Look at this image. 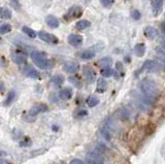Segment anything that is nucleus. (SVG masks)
<instances>
[{"mask_svg":"<svg viewBox=\"0 0 165 164\" xmlns=\"http://www.w3.org/2000/svg\"><path fill=\"white\" fill-rule=\"evenodd\" d=\"M139 89H140L141 94L144 95V97L149 101V103H153L156 100L158 96V88L156 86V84L152 80L149 78H144L140 82L139 84Z\"/></svg>","mask_w":165,"mask_h":164,"instance_id":"1","label":"nucleus"},{"mask_svg":"<svg viewBox=\"0 0 165 164\" xmlns=\"http://www.w3.org/2000/svg\"><path fill=\"white\" fill-rule=\"evenodd\" d=\"M31 58H32L33 62L35 63L39 68L42 69H50L54 67V62L49 60L45 56V54L39 51H33L31 53Z\"/></svg>","mask_w":165,"mask_h":164,"instance_id":"2","label":"nucleus"},{"mask_svg":"<svg viewBox=\"0 0 165 164\" xmlns=\"http://www.w3.org/2000/svg\"><path fill=\"white\" fill-rule=\"evenodd\" d=\"M86 163L87 164H103V158L100 153L96 151L88 152L86 156Z\"/></svg>","mask_w":165,"mask_h":164,"instance_id":"3","label":"nucleus"},{"mask_svg":"<svg viewBox=\"0 0 165 164\" xmlns=\"http://www.w3.org/2000/svg\"><path fill=\"white\" fill-rule=\"evenodd\" d=\"M38 37L44 42H48V44H57L58 42V38L55 35L50 34V33L44 32V31H41L38 33Z\"/></svg>","mask_w":165,"mask_h":164,"instance_id":"4","label":"nucleus"},{"mask_svg":"<svg viewBox=\"0 0 165 164\" xmlns=\"http://www.w3.org/2000/svg\"><path fill=\"white\" fill-rule=\"evenodd\" d=\"M68 42H69V44L73 47H79L82 44V35H79V34L72 33V34H70L69 36H68Z\"/></svg>","mask_w":165,"mask_h":164,"instance_id":"5","label":"nucleus"},{"mask_svg":"<svg viewBox=\"0 0 165 164\" xmlns=\"http://www.w3.org/2000/svg\"><path fill=\"white\" fill-rule=\"evenodd\" d=\"M48 111V106L45 104H36L34 105L32 109L29 111V115L30 116H36L40 113H44Z\"/></svg>","mask_w":165,"mask_h":164,"instance_id":"6","label":"nucleus"},{"mask_svg":"<svg viewBox=\"0 0 165 164\" xmlns=\"http://www.w3.org/2000/svg\"><path fill=\"white\" fill-rule=\"evenodd\" d=\"M79 64L76 63V62H72V61H70V62H66V63L64 64V66H63V68L64 70L66 72L68 73H75L76 72L79 70Z\"/></svg>","mask_w":165,"mask_h":164,"instance_id":"7","label":"nucleus"},{"mask_svg":"<svg viewBox=\"0 0 165 164\" xmlns=\"http://www.w3.org/2000/svg\"><path fill=\"white\" fill-rule=\"evenodd\" d=\"M11 58H13V60L15 62L20 63V64L26 62V55H24V54L21 52H13V54H11Z\"/></svg>","mask_w":165,"mask_h":164,"instance_id":"8","label":"nucleus"},{"mask_svg":"<svg viewBox=\"0 0 165 164\" xmlns=\"http://www.w3.org/2000/svg\"><path fill=\"white\" fill-rule=\"evenodd\" d=\"M59 97L62 100H69L72 97V90L70 88H64L59 92Z\"/></svg>","mask_w":165,"mask_h":164,"instance_id":"9","label":"nucleus"},{"mask_svg":"<svg viewBox=\"0 0 165 164\" xmlns=\"http://www.w3.org/2000/svg\"><path fill=\"white\" fill-rule=\"evenodd\" d=\"M152 4V10H153V13L155 16H157L159 13L161 12L162 10V5H163V1L161 0H155V1H152L151 2Z\"/></svg>","mask_w":165,"mask_h":164,"instance_id":"10","label":"nucleus"},{"mask_svg":"<svg viewBox=\"0 0 165 164\" xmlns=\"http://www.w3.org/2000/svg\"><path fill=\"white\" fill-rule=\"evenodd\" d=\"M45 23L48 24V26L50 28H57L59 26L58 19L54 16H48L47 18H45Z\"/></svg>","mask_w":165,"mask_h":164,"instance_id":"11","label":"nucleus"},{"mask_svg":"<svg viewBox=\"0 0 165 164\" xmlns=\"http://www.w3.org/2000/svg\"><path fill=\"white\" fill-rule=\"evenodd\" d=\"M25 73H26V75H28L29 78H39V73L37 70H35L33 68V67L31 66H26L24 69Z\"/></svg>","mask_w":165,"mask_h":164,"instance_id":"12","label":"nucleus"},{"mask_svg":"<svg viewBox=\"0 0 165 164\" xmlns=\"http://www.w3.org/2000/svg\"><path fill=\"white\" fill-rule=\"evenodd\" d=\"M79 56H81L82 60H90L95 56V52L93 50H85L79 54Z\"/></svg>","mask_w":165,"mask_h":164,"instance_id":"13","label":"nucleus"},{"mask_svg":"<svg viewBox=\"0 0 165 164\" xmlns=\"http://www.w3.org/2000/svg\"><path fill=\"white\" fill-rule=\"evenodd\" d=\"M144 34H146L147 37L153 39V38H155L156 36H157L158 32H157V30H156L154 27L149 26V27H147L146 29H144Z\"/></svg>","mask_w":165,"mask_h":164,"instance_id":"14","label":"nucleus"},{"mask_svg":"<svg viewBox=\"0 0 165 164\" xmlns=\"http://www.w3.org/2000/svg\"><path fill=\"white\" fill-rule=\"evenodd\" d=\"M84 73H85V76H86L87 81L89 82V83H93L94 80H95V73H94L93 70L90 68H85Z\"/></svg>","mask_w":165,"mask_h":164,"instance_id":"15","label":"nucleus"},{"mask_svg":"<svg viewBox=\"0 0 165 164\" xmlns=\"http://www.w3.org/2000/svg\"><path fill=\"white\" fill-rule=\"evenodd\" d=\"M144 52H146V47H144V44H136L134 48V54L136 56L141 57V56H144Z\"/></svg>","mask_w":165,"mask_h":164,"instance_id":"16","label":"nucleus"},{"mask_svg":"<svg viewBox=\"0 0 165 164\" xmlns=\"http://www.w3.org/2000/svg\"><path fill=\"white\" fill-rule=\"evenodd\" d=\"M89 26H90V22L87 21V20H81V21H79L78 23L75 24L76 29L79 30H85Z\"/></svg>","mask_w":165,"mask_h":164,"instance_id":"17","label":"nucleus"},{"mask_svg":"<svg viewBox=\"0 0 165 164\" xmlns=\"http://www.w3.org/2000/svg\"><path fill=\"white\" fill-rule=\"evenodd\" d=\"M159 65L160 64L156 63V62L153 61V60H147L146 62H144V68H147L149 70H155Z\"/></svg>","mask_w":165,"mask_h":164,"instance_id":"18","label":"nucleus"},{"mask_svg":"<svg viewBox=\"0 0 165 164\" xmlns=\"http://www.w3.org/2000/svg\"><path fill=\"white\" fill-rule=\"evenodd\" d=\"M82 13V10L79 8V6H73L72 8H70V10L68 12V15L71 16L72 18H75V17H79V15Z\"/></svg>","mask_w":165,"mask_h":164,"instance_id":"19","label":"nucleus"},{"mask_svg":"<svg viewBox=\"0 0 165 164\" xmlns=\"http://www.w3.org/2000/svg\"><path fill=\"white\" fill-rule=\"evenodd\" d=\"M107 88V83L104 80H99L97 83V91L98 92H104Z\"/></svg>","mask_w":165,"mask_h":164,"instance_id":"20","label":"nucleus"},{"mask_svg":"<svg viewBox=\"0 0 165 164\" xmlns=\"http://www.w3.org/2000/svg\"><path fill=\"white\" fill-rule=\"evenodd\" d=\"M0 17H1L2 19H10L11 18V12L8 8H1L0 10Z\"/></svg>","mask_w":165,"mask_h":164,"instance_id":"21","label":"nucleus"},{"mask_svg":"<svg viewBox=\"0 0 165 164\" xmlns=\"http://www.w3.org/2000/svg\"><path fill=\"white\" fill-rule=\"evenodd\" d=\"M52 83L56 86H61L64 83V78L62 75H55L52 78Z\"/></svg>","mask_w":165,"mask_h":164,"instance_id":"22","label":"nucleus"},{"mask_svg":"<svg viewBox=\"0 0 165 164\" xmlns=\"http://www.w3.org/2000/svg\"><path fill=\"white\" fill-rule=\"evenodd\" d=\"M22 30H23V32H24L25 34H27L29 37H31V38H35L36 37V32L34 30L30 29L29 27H23Z\"/></svg>","mask_w":165,"mask_h":164,"instance_id":"23","label":"nucleus"},{"mask_svg":"<svg viewBox=\"0 0 165 164\" xmlns=\"http://www.w3.org/2000/svg\"><path fill=\"white\" fill-rule=\"evenodd\" d=\"M99 63H100L102 66H104V68H105V67H110V65L113 63V60L109 57H105V58L100 59V60H99Z\"/></svg>","mask_w":165,"mask_h":164,"instance_id":"24","label":"nucleus"},{"mask_svg":"<svg viewBox=\"0 0 165 164\" xmlns=\"http://www.w3.org/2000/svg\"><path fill=\"white\" fill-rule=\"evenodd\" d=\"M11 31V26L10 24H3L0 26V34H6V33Z\"/></svg>","mask_w":165,"mask_h":164,"instance_id":"25","label":"nucleus"},{"mask_svg":"<svg viewBox=\"0 0 165 164\" xmlns=\"http://www.w3.org/2000/svg\"><path fill=\"white\" fill-rule=\"evenodd\" d=\"M15 96H16L15 91H10V92H8L7 98H6V100H5V102H4L5 105H8V104H10L11 102H13V100L15 99Z\"/></svg>","mask_w":165,"mask_h":164,"instance_id":"26","label":"nucleus"},{"mask_svg":"<svg viewBox=\"0 0 165 164\" xmlns=\"http://www.w3.org/2000/svg\"><path fill=\"white\" fill-rule=\"evenodd\" d=\"M113 73V70L110 68V67H105L101 70V74L105 76V78H109V76H112Z\"/></svg>","mask_w":165,"mask_h":164,"instance_id":"27","label":"nucleus"},{"mask_svg":"<svg viewBox=\"0 0 165 164\" xmlns=\"http://www.w3.org/2000/svg\"><path fill=\"white\" fill-rule=\"evenodd\" d=\"M99 103V100L98 98L94 97V96H91V97L88 99V105L90 107H93V106H96L97 104Z\"/></svg>","mask_w":165,"mask_h":164,"instance_id":"28","label":"nucleus"},{"mask_svg":"<svg viewBox=\"0 0 165 164\" xmlns=\"http://www.w3.org/2000/svg\"><path fill=\"white\" fill-rule=\"evenodd\" d=\"M100 133H101V135L103 136V138H105L106 140H109L110 139V131L109 129H106V128H102L101 130H100Z\"/></svg>","mask_w":165,"mask_h":164,"instance_id":"29","label":"nucleus"},{"mask_svg":"<svg viewBox=\"0 0 165 164\" xmlns=\"http://www.w3.org/2000/svg\"><path fill=\"white\" fill-rule=\"evenodd\" d=\"M101 4L103 5L104 7H109V6H112V5L113 4V1H109V0H107V1H105V0H102L101 1Z\"/></svg>","mask_w":165,"mask_h":164,"instance_id":"30","label":"nucleus"},{"mask_svg":"<svg viewBox=\"0 0 165 164\" xmlns=\"http://www.w3.org/2000/svg\"><path fill=\"white\" fill-rule=\"evenodd\" d=\"M131 16H132V18L134 19V20H138V19H140V13L138 12V10H133L132 13H131Z\"/></svg>","mask_w":165,"mask_h":164,"instance_id":"31","label":"nucleus"},{"mask_svg":"<svg viewBox=\"0 0 165 164\" xmlns=\"http://www.w3.org/2000/svg\"><path fill=\"white\" fill-rule=\"evenodd\" d=\"M10 4L11 5H13V8L15 10H20V3H19V1H10Z\"/></svg>","mask_w":165,"mask_h":164,"instance_id":"32","label":"nucleus"},{"mask_svg":"<svg viewBox=\"0 0 165 164\" xmlns=\"http://www.w3.org/2000/svg\"><path fill=\"white\" fill-rule=\"evenodd\" d=\"M69 164H85V163L82 162V160H79V159H73V160L70 161Z\"/></svg>","mask_w":165,"mask_h":164,"instance_id":"33","label":"nucleus"},{"mask_svg":"<svg viewBox=\"0 0 165 164\" xmlns=\"http://www.w3.org/2000/svg\"><path fill=\"white\" fill-rule=\"evenodd\" d=\"M161 51H162V54L165 56V39H162L161 41Z\"/></svg>","mask_w":165,"mask_h":164,"instance_id":"34","label":"nucleus"},{"mask_svg":"<svg viewBox=\"0 0 165 164\" xmlns=\"http://www.w3.org/2000/svg\"><path fill=\"white\" fill-rule=\"evenodd\" d=\"M160 65H162V67L165 69V57H163V56H161L160 57Z\"/></svg>","mask_w":165,"mask_h":164,"instance_id":"35","label":"nucleus"},{"mask_svg":"<svg viewBox=\"0 0 165 164\" xmlns=\"http://www.w3.org/2000/svg\"><path fill=\"white\" fill-rule=\"evenodd\" d=\"M0 164H10V163L5 159H0Z\"/></svg>","mask_w":165,"mask_h":164,"instance_id":"36","label":"nucleus"},{"mask_svg":"<svg viewBox=\"0 0 165 164\" xmlns=\"http://www.w3.org/2000/svg\"><path fill=\"white\" fill-rule=\"evenodd\" d=\"M0 156H6V153L3 151H0Z\"/></svg>","mask_w":165,"mask_h":164,"instance_id":"37","label":"nucleus"},{"mask_svg":"<svg viewBox=\"0 0 165 164\" xmlns=\"http://www.w3.org/2000/svg\"><path fill=\"white\" fill-rule=\"evenodd\" d=\"M3 84H2V83H0V92H1L2 91V90H3Z\"/></svg>","mask_w":165,"mask_h":164,"instance_id":"38","label":"nucleus"},{"mask_svg":"<svg viewBox=\"0 0 165 164\" xmlns=\"http://www.w3.org/2000/svg\"><path fill=\"white\" fill-rule=\"evenodd\" d=\"M162 32H163L164 34H165V24L163 25V27H162Z\"/></svg>","mask_w":165,"mask_h":164,"instance_id":"39","label":"nucleus"}]
</instances>
